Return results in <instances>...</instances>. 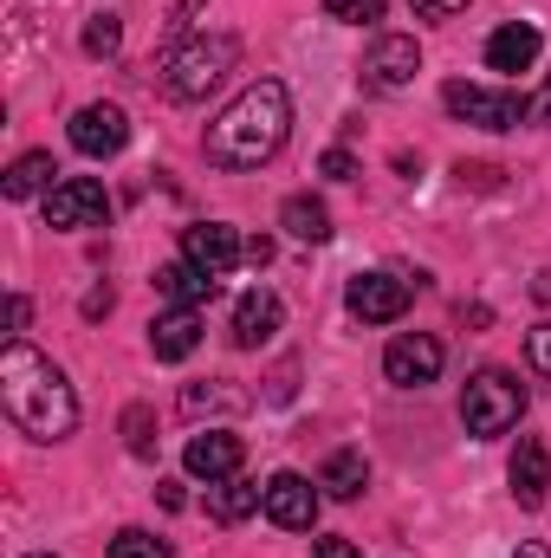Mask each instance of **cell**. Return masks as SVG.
Returning a JSON list of instances; mask_svg holds the SVG:
<instances>
[{"instance_id": "1", "label": "cell", "mask_w": 551, "mask_h": 558, "mask_svg": "<svg viewBox=\"0 0 551 558\" xmlns=\"http://www.w3.org/2000/svg\"><path fill=\"white\" fill-rule=\"evenodd\" d=\"M0 410H7V422L20 435H33V441H65L78 428V397H72L65 371L46 351L20 344V338L0 351Z\"/></svg>"}, {"instance_id": "2", "label": "cell", "mask_w": 551, "mask_h": 558, "mask_svg": "<svg viewBox=\"0 0 551 558\" xmlns=\"http://www.w3.org/2000/svg\"><path fill=\"white\" fill-rule=\"evenodd\" d=\"M292 137V98H285V85L279 78H254L215 124H208V162L215 169H260V162H273L279 149Z\"/></svg>"}, {"instance_id": "3", "label": "cell", "mask_w": 551, "mask_h": 558, "mask_svg": "<svg viewBox=\"0 0 551 558\" xmlns=\"http://www.w3.org/2000/svg\"><path fill=\"white\" fill-rule=\"evenodd\" d=\"M234 59H241V39L234 33H208V39H182V46H169L162 52V98H175V105H201L228 72H234Z\"/></svg>"}, {"instance_id": "4", "label": "cell", "mask_w": 551, "mask_h": 558, "mask_svg": "<svg viewBox=\"0 0 551 558\" xmlns=\"http://www.w3.org/2000/svg\"><path fill=\"white\" fill-rule=\"evenodd\" d=\"M519 416H526V384H519L513 371H474V377H467V390H461V422H467V435H480V441L513 435Z\"/></svg>"}, {"instance_id": "5", "label": "cell", "mask_w": 551, "mask_h": 558, "mask_svg": "<svg viewBox=\"0 0 551 558\" xmlns=\"http://www.w3.org/2000/svg\"><path fill=\"white\" fill-rule=\"evenodd\" d=\"M441 105H448L461 124H474V131H519V124H526V98L493 92V85H467V78H454V85L441 92Z\"/></svg>"}, {"instance_id": "6", "label": "cell", "mask_w": 551, "mask_h": 558, "mask_svg": "<svg viewBox=\"0 0 551 558\" xmlns=\"http://www.w3.org/2000/svg\"><path fill=\"white\" fill-rule=\"evenodd\" d=\"M111 221V195H105V182H91V175H65L52 195H46V228H59V234H72V228H105Z\"/></svg>"}, {"instance_id": "7", "label": "cell", "mask_w": 551, "mask_h": 558, "mask_svg": "<svg viewBox=\"0 0 551 558\" xmlns=\"http://www.w3.org/2000/svg\"><path fill=\"white\" fill-rule=\"evenodd\" d=\"M344 305H351V318H364V325H396L415 305V286L403 274H357L344 286Z\"/></svg>"}, {"instance_id": "8", "label": "cell", "mask_w": 551, "mask_h": 558, "mask_svg": "<svg viewBox=\"0 0 551 558\" xmlns=\"http://www.w3.org/2000/svg\"><path fill=\"white\" fill-rule=\"evenodd\" d=\"M318 507H325V494L305 481V474H292V468H279L273 481H267V520L273 526H285V533H311L318 526Z\"/></svg>"}, {"instance_id": "9", "label": "cell", "mask_w": 551, "mask_h": 558, "mask_svg": "<svg viewBox=\"0 0 551 558\" xmlns=\"http://www.w3.org/2000/svg\"><path fill=\"white\" fill-rule=\"evenodd\" d=\"M441 338H428V331H403V338H390V351H383V377L396 384V390H421V384H434L441 377Z\"/></svg>"}, {"instance_id": "10", "label": "cell", "mask_w": 551, "mask_h": 558, "mask_svg": "<svg viewBox=\"0 0 551 558\" xmlns=\"http://www.w3.org/2000/svg\"><path fill=\"white\" fill-rule=\"evenodd\" d=\"M182 260H195L201 274L221 279L247 260V241H241L228 221H195V228H182Z\"/></svg>"}, {"instance_id": "11", "label": "cell", "mask_w": 551, "mask_h": 558, "mask_svg": "<svg viewBox=\"0 0 551 558\" xmlns=\"http://www.w3.org/2000/svg\"><path fill=\"white\" fill-rule=\"evenodd\" d=\"M415 72H421V46H415L409 33H377V46L364 59V85L370 92H403Z\"/></svg>"}, {"instance_id": "12", "label": "cell", "mask_w": 551, "mask_h": 558, "mask_svg": "<svg viewBox=\"0 0 551 558\" xmlns=\"http://www.w3.org/2000/svg\"><path fill=\"white\" fill-rule=\"evenodd\" d=\"M124 143H131V118H124L118 105H85V111H72V149H78V156L105 162V156H118Z\"/></svg>"}, {"instance_id": "13", "label": "cell", "mask_w": 551, "mask_h": 558, "mask_svg": "<svg viewBox=\"0 0 551 558\" xmlns=\"http://www.w3.org/2000/svg\"><path fill=\"white\" fill-rule=\"evenodd\" d=\"M195 344H201V305H169V312L149 325L156 364H182V357H195Z\"/></svg>"}, {"instance_id": "14", "label": "cell", "mask_w": 551, "mask_h": 558, "mask_svg": "<svg viewBox=\"0 0 551 558\" xmlns=\"http://www.w3.org/2000/svg\"><path fill=\"white\" fill-rule=\"evenodd\" d=\"M182 468H188L195 481H228V474H241V435H228V428L188 435V448H182Z\"/></svg>"}, {"instance_id": "15", "label": "cell", "mask_w": 551, "mask_h": 558, "mask_svg": "<svg viewBox=\"0 0 551 558\" xmlns=\"http://www.w3.org/2000/svg\"><path fill=\"white\" fill-rule=\"evenodd\" d=\"M279 325H285V305H279V292H267V286H254V292L234 305V344H241V351H260Z\"/></svg>"}, {"instance_id": "16", "label": "cell", "mask_w": 551, "mask_h": 558, "mask_svg": "<svg viewBox=\"0 0 551 558\" xmlns=\"http://www.w3.org/2000/svg\"><path fill=\"white\" fill-rule=\"evenodd\" d=\"M260 507H267V487H260V481H241V474L208 481V520L241 526V520H247V513H260Z\"/></svg>"}, {"instance_id": "17", "label": "cell", "mask_w": 551, "mask_h": 558, "mask_svg": "<svg viewBox=\"0 0 551 558\" xmlns=\"http://www.w3.org/2000/svg\"><path fill=\"white\" fill-rule=\"evenodd\" d=\"M506 481H513V500L519 507H546V487H551V468H546V441H519L513 448V468H506Z\"/></svg>"}, {"instance_id": "18", "label": "cell", "mask_w": 551, "mask_h": 558, "mask_svg": "<svg viewBox=\"0 0 551 558\" xmlns=\"http://www.w3.org/2000/svg\"><path fill=\"white\" fill-rule=\"evenodd\" d=\"M532 59H539V26L532 20H513V26H500L487 39V65L493 72H526Z\"/></svg>"}, {"instance_id": "19", "label": "cell", "mask_w": 551, "mask_h": 558, "mask_svg": "<svg viewBox=\"0 0 551 558\" xmlns=\"http://www.w3.org/2000/svg\"><path fill=\"white\" fill-rule=\"evenodd\" d=\"M52 175H59L52 149H26V156L7 169V182H0V189H7V202H33V195H52V189H59Z\"/></svg>"}, {"instance_id": "20", "label": "cell", "mask_w": 551, "mask_h": 558, "mask_svg": "<svg viewBox=\"0 0 551 558\" xmlns=\"http://www.w3.org/2000/svg\"><path fill=\"white\" fill-rule=\"evenodd\" d=\"M279 228H285L292 241H311V247H325V241H331V208H325L318 195H285V208H279Z\"/></svg>"}, {"instance_id": "21", "label": "cell", "mask_w": 551, "mask_h": 558, "mask_svg": "<svg viewBox=\"0 0 551 558\" xmlns=\"http://www.w3.org/2000/svg\"><path fill=\"white\" fill-rule=\"evenodd\" d=\"M215 286H221V279L201 274L195 260H169V267L156 274V292H162L169 305H201V299H215Z\"/></svg>"}, {"instance_id": "22", "label": "cell", "mask_w": 551, "mask_h": 558, "mask_svg": "<svg viewBox=\"0 0 551 558\" xmlns=\"http://www.w3.org/2000/svg\"><path fill=\"white\" fill-rule=\"evenodd\" d=\"M318 487H325L331 500H357V494L370 487V461H364L357 448H338V454L325 461V474H318Z\"/></svg>"}, {"instance_id": "23", "label": "cell", "mask_w": 551, "mask_h": 558, "mask_svg": "<svg viewBox=\"0 0 551 558\" xmlns=\"http://www.w3.org/2000/svg\"><path fill=\"white\" fill-rule=\"evenodd\" d=\"M182 410H188V416H201V410H221V416H234V410H247V397H241L234 384H195V390L182 397Z\"/></svg>"}, {"instance_id": "24", "label": "cell", "mask_w": 551, "mask_h": 558, "mask_svg": "<svg viewBox=\"0 0 551 558\" xmlns=\"http://www.w3.org/2000/svg\"><path fill=\"white\" fill-rule=\"evenodd\" d=\"M111 558H175V553H169V539H156V533H143V526H124V533L111 539Z\"/></svg>"}, {"instance_id": "25", "label": "cell", "mask_w": 551, "mask_h": 558, "mask_svg": "<svg viewBox=\"0 0 551 558\" xmlns=\"http://www.w3.org/2000/svg\"><path fill=\"white\" fill-rule=\"evenodd\" d=\"M124 46V26H118V13H91V26H85V52L91 59H111Z\"/></svg>"}, {"instance_id": "26", "label": "cell", "mask_w": 551, "mask_h": 558, "mask_svg": "<svg viewBox=\"0 0 551 558\" xmlns=\"http://www.w3.org/2000/svg\"><path fill=\"white\" fill-rule=\"evenodd\" d=\"M325 13L344 20V26H377L383 20V0H325Z\"/></svg>"}, {"instance_id": "27", "label": "cell", "mask_w": 551, "mask_h": 558, "mask_svg": "<svg viewBox=\"0 0 551 558\" xmlns=\"http://www.w3.org/2000/svg\"><path fill=\"white\" fill-rule=\"evenodd\" d=\"M526 357H532V371H539V377H551V318H546V325H532Z\"/></svg>"}, {"instance_id": "28", "label": "cell", "mask_w": 551, "mask_h": 558, "mask_svg": "<svg viewBox=\"0 0 551 558\" xmlns=\"http://www.w3.org/2000/svg\"><path fill=\"white\" fill-rule=\"evenodd\" d=\"M454 175H461V189H467V182H474V189H500V169H493V162H461Z\"/></svg>"}, {"instance_id": "29", "label": "cell", "mask_w": 551, "mask_h": 558, "mask_svg": "<svg viewBox=\"0 0 551 558\" xmlns=\"http://www.w3.org/2000/svg\"><path fill=\"white\" fill-rule=\"evenodd\" d=\"M415 20H454V13H467V0H409Z\"/></svg>"}, {"instance_id": "30", "label": "cell", "mask_w": 551, "mask_h": 558, "mask_svg": "<svg viewBox=\"0 0 551 558\" xmlns=\"http://www.w3.org/2000/svg\"><path fill=\"white\" fill-rule=\"evenodd\" d=\"M526 124H546V131H551V72H546V85L526 98Z\"/></svg>"}, {"instance_id": "31", "label": "cell", "mask_w": 551, "mask_h": 558, "mask_svg": "<svg viewBox=\"0 0 551 558\" xmlns=\"http://www.w3.org/2000/svg\"><path fill=\"white\" fill-rule=\"evenodd\" d=\"M124 435H131V454H149V410H131L124 416Z\"/></svg>"}, {"instance_id": "32", "label": "cell", "mask_w": 551, "mask_h": 558, "mask_svg": "<svg viewBox=\"0 0 551 558\" xmlns=\"http://www.w3.org/2000/svg\"><path fill=\"white\" fill-rule=\"evenodd\" d=\"M26 312H33V305H26V299L13 292V299H7V344H13V338L26 331Z\"/></svg>"}, {"instance_id": "33", "label": "cell", "mask_w": 551, "mask_h": 558, "mask_svg": "<svg viewBox=\"0 0 551 558\" xmlns=\"http://www.w3.org/2000/svg\"><path fill=\"white\" fill-rule=\"evenodd\" d=\"M318 169H325V175H338V182H344V175H351V169H357V162H351V149H325V162H318Z\"/></svg>"}, {"instance_id": "34", "label": "cell", "mask_w": 551, "mask_h": 558, "mask_svg": "<svg viewBox=\"0 0 551 558\" xmlns=\"http://www.w3.org/2000/svg\"><path fill=\"white\" fill-rule=\"evenodd\" d=\"M311 558H364V553H357L351 539H318V553H311Z\"/></svg>"}, {"instance_id": "35", "label": "cell", "mask_w": 551, "mask_h": 558, "mask_svg": "<svg viewBox=\"0 0 551 558\" xmlns=\"http://www.w3.org/2000/svg\"><path fill=\"white\" fill-rule=\"evenodd\" d=\"M156 500H162V507H169V513H175V507H188V494H182V487H175V481H156Z\"/></svg>"}, {"instance_id": "36", "label": "cell", "mask_w": 551, "mask_h": 558, "mask_svg": "<svg viewBox=\"0 0 551 558\" xmlns=\"http://www.w3.org/2000/svg\"><path fill=\"white\" fill-rule=\"evenodd\" d=\"M247 260H254V267H267V260H273V241H267V234H254V241H247Z\"/></svg>"}, {"instance_id": "37", "label": "cell", "mask_w": 551, "mask_h": 558, "mask_svg": "<svg viewBox=\"0 0 551 558\" xmlns=\"http://www.w3.org/2000/svg\"><path fill=\"white\" fill-rule=\"evenodd\" d=\"M105 312H111V286H98V292L85 299V318H105Z\"/></svg>"}, {"instance_id": "38", "label": "cell", "mask_w": 551, "mask_h": 558, "mask_svg": "<svg viewBox=\"0 0 551 558\" xmlns=\"http://www.w3.org/2000/svg\"><path fill=\"white\" fill-rule=\"evenodd\" d=\"M201 7H208V0H175V26H188V20H195Z\"/></svg>"}, {"instance_id": "39", "label": "cell", "mask_w": 551, "mask_h": 558, "mask_svg": "<svg viewBox=\"0 0 551 558\" xmlns=\"http://www.w3.org/2000/svg\"><path fill=\"white\" fill-rule=\"evenodd\" d=\"M532 299H546V305H551V267H546L539 279H532Z\"/></svg>"}, {"instance_id": "40", "label": "cell", "mask_w": 551, "mask_h": 558, "mask_svg": "<svg viewBox=\"0 0 551 558\" xmlns=\"http://www.w3.org/2000/svg\"><path fill=\"white\" fill-rule=\"evenodd\" d=\"M513 558H551V546H539V539H526V546H519Z\"/></svg>"}, {"instance_id": "41", "label": "cell", "mask_w": 551, "mask_h": 558, "mask_svg": "<svg viewBox=\"0 0 551 558\" xmlns=\"http://www.w3.org/2000/svg\"><path fill=\"white\" fill-rule=\"evenodd\" d=\"M33 558H52V553H33Z\"/></svg>"}]
</instances>
